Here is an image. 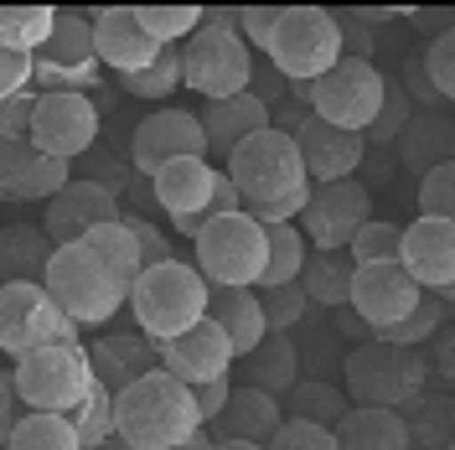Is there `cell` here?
Returning <instances> with one entry per match:
<instances>
[{
	"label": "cell",
	"mask_w": 455,
	"mask_h": 450,
	"mask_svg": "<svg viewBox=\"0 0 455 450\" xmlns=\"http://www.w3.org/2000/svg\"><path fill=\"white\" fill-rule=\"evenodd\" d=\"M223 176L233 181V192H238V207L259 228L295 223L306 213V202H311V181H306V166H300V150L280 130L249 135V141L228 156Z\"/></svg>",
	"instance_id": "obj_1"
},
{
	"label": "cell",
	"mask_w": 455,
	"mask_h": 450,
	"mask_svg": "<svg viewBox=\"0 0 455 450\" xmlns=\"http://www.w3.org/2000/svg\"><path fill=\"white\" fill-rule=\"evenodd\" d=\"M197 430L202 414L192 404V389L176 383L161 367H150L145 378L124 383L114 394V440H124L130 450H171L192 440Z\"/></svg>",
	"instance_id": "obj_2"
},
{
	"label": "cell",
	"mask_w": 455,
	"mask_h": 450,
	"mask_svg": "<svg viewBox=\"0 0 455 450\" xmlns=\"http://www.w3.org/2000/svg\"><path fill=\"white\" fill-rule=\"evenodd\" d=\"M135 310V326L145 342H171L181 332H192L202 316H207V280L187 259H166V264H150L140 269V280L130 285V301Z\"/></svg>",
	"instance_id": "obj_3"
},
{
	"label": "cell",
	"mask_w": 455,
	"mask_h": 450,
	"mask_svg": "<svg viewBox=\"0 0 455 450\" xmlns=\"http://www.w3.org/2000/svg\"><path fill=\"white\" fill-rule=\"evenodd\" d=\"M233 21H238V11H202V27L181 47V84L202 93L207 104L243 93L254 78V52L238 42Z\"/></svg>",
	"instance_id": "obj_4"
},
{
	"label": "cell",
	"mask_w": 455,
	"mask_h": 450,
	"mask_svg": "<svg viewBox=\"0 0 455 450\" xmlns=\"http://www.w3.org/2000/svg\"><path fill=\"white\" fill-rule=\"evenodd\" d=\"M93 389H99V378H93L84 342L36 347L27 358H16V373H11V394L21 398L31 414H73Z\"/></svg>",
	"instance_id": "obj_5"
},
{
	"label": "cell",
	"mask_w": 455,
	"mask_h": 450,
	"mask_svg": "<svg viewBox=\"0 0 455 450\" xmlns=\"http://www.w3.org/2000/svg\"><path fill=\"white\" fill-rule=\"evenodd\" d=\"M42 290L52 295V306L62 310L73 326H109L114 316L124 310V301H130V290L114 280L84 244L52 249L47 269H42Z\"/></svg>",
	"instance_id": "obj_6"
},
{
	"label": "cell",
	"mask_w": 455,
	"mask_h": 450,
	"mask_svg": "<svg viewBox=\"0 0 455 450\" xmlns=\"http://www.w3.org/2000/svg\"><path fill=\"white\" fill-rule=\"evenodd\" d=\"M425 352H403V347H388V342H357L347 352V367H341V389L352 404L363 409H409L414 398H425Z\"/></svg>",
	"instance_id": "obj_7"
},
{
	"label": "cell",
	"mask_w": 455,
	"mask_h": 450,
	"mask_svg": "<svg viewBox=\"0 0 455 450\" xmlns=\"http://www.w3.org/2000/svg\"><path fill=\"white\" fill-rule=\"evenodd\" d=\"M192 269L207 280V290H254L264 275V228L243 207L207 218L192 233Z\"/></svg>",
	"instance_id": "obj_8"
},
{
	"label": "cell",
	"mask_w": 455,
	"mask_h": 450,
	"mask_svg": "<svg viewBox=\"0 0 455 450\" xmlns=\"http://www.w3.org/2000/svg\"><path fill=\"white\" fill-rule=\"evenodd\" d=\"M341 62V36H337V11L321 5H284L280 27L269 36V68L284 84L306 88L321 73H331Z\"/></svg>",
	"instance_id": "obj_9"
},
{
	"label": "cell",
	"mask_w": 455,
	"mask_h": 450,
	"mask_svg": "<svg viewBox=\"0 0 455 450\" xmlns=\"http://www.w3.org/2000/svg\"><path fill=\"white\" fill-rule=\"evenodd\" d=\"M383 73L368 57H341L331 73H321L315 84H306V109L321 119V125H337V130H352L363 135L372 125V114L383 104Z\"/></svg>",
	"instance_id": "obj_10"
},
{
	"label": "cell",
	"mask_w": 455,
	"mask_h": 450,
	"mask_svg": "<svg viewBox=\"0 0 455 450\" xmlns=\"http://www.w3.org/2000/svg\"><path fill=\"white\" fill-rule=\"evenodd\" d=\"M99 141V104L88 93H68V88H42L31 93V125H27V145L36 156L68 161L88 156Z\"/></svg>",
	"instance_id": "obj_11"
},
{
	"label": "cell",
	"mask_w": 455,
	"mask_h": 450,
	"mask_svg": "<svg viewBox=\"0 0 455 450\" xmlns=\"http://www.w3.org/2000/svg\"><path fill=\"white\" fill-rule=\"evenodd\" d=\"M52 342H78V326L52 306L42 285H0V352L27 358Z\"/></svg>",
	"instance_id": "obj_12"
},
{
	"label": "cell",
	"mask_w": 455,
	"mask_h": 450,
	"mask_svg": "<svg viewBox=\"0 0 455 450\" xmlns=\"http://www.w3.org/2000/svg\"><path fill=\"white\" fill-rule=\"evenodd\" d=\"M31 84L68 88V93H93V84H99V57H93V27H88V16L57 11L47 47L31 57Z\"/></svg>",
	"instance_id": "obj_13"
},
{
	"label": "cell",
	"mask_w": 455,
	"mask_h": 450,
	"mask_svg": "<svg viewBox=\"0 0 455 450\" xmlns=\"http://www.w3.org/2000/svg\"><path fill=\"white\" fill-rule=\"evenodd\" d=\"M368 218H372V197L363 181H326V187H311V202H306L295 228L321 253H341Z\"/></svg>",
	"instance_id": "obj_14"
},
{
	"label": "cell",
	"mask_w": 455,
	"mask_h": 450,
	"mask_svg": "<svg viewBox=\"0 0 455 450\" xmlns=\"http://www.w3.org/2000/svg\"><path fill=\"white\" fill-rule=\"evenodd\" d=\"M425 301V290L409 280L398 264H363L352 269V290H347V310L368 326V337L394 332L409 310Z\"/></svg>",
	"instance_id": "obj_15"
},
{
	"label": "cell",
	"mask_w": 455,
	"mask_h": 450,
	"mask_svg": "<svg viewBox=\"0 0 455 450\" xmlns=\"http://www.w3.org/2000/svg\"><path fill=\"white\" fill-rule=\"evenodd\" d=\"M398 269L419 290L451 295L455 285V218H414L398 233Z\"/></svg>",
	"instance_id": "obj_16"
},
{
	"label": "cell",
	"mask_w": 455,
	"mask_h": 450,
	"mask_svg": "<svg viewBox=\"0 0 455 450\" xmlns=\"http://www.w3.org/2000/svg\"><path fill=\"white\" fill-rule=\"evenodd\" d=\"M218 176H223V171L212 166L207 156H202V161H171V166L150 171V192H156V202L171 213V228H176V233L192 238V233L212 218Z\"/></svg>",
	"instance_id": "obj_17"
},
{
	"label": "cell",
	"mask_w": 455,
	"mask_h": 450,
	"mask_svg": "<svg viewBox=\"0 0 455 450\" xmlns=\"http://www.w3.org/2000/svg\"><path fill=\"white\" fill-rule=\"evenodd\" d=\"M202 156H207V135L192 109H156L130 135V161L140 176L171 166V161H202Z\"/></svg>",
	"instance_id": "obj_18"
},
{
	"label": "cell",
	"mask_w": 455,
	"mask_h": 450,
	"mask_svg": "<svg viewBox=\"0 0 455 450\" xmlns=\"http://www.w3.org/2000/svg\"><path fill=\"white\" fill-rule=\"evenodd\" d=\"M124 213H119V197L104 192L99 181H88V176H73L52 202H47V218H42V233H47V244L52 249H68V244H78L84 233L104 223H119Z\"/></svg>",
	"instance_id": "obj_19"
},
{
	"label": "cell",
	"mask_w": 455,
	"mask_h": 450,
	"mask_svg": "<svg viewBox=\"0 0 455 450\" xmlns=\"http://www.w3.org/2000/svg\"><path fill=\"white\" fill-rule=\"evenodd\" d=\"M295 150H300V166H306V181L311 187H326V181H352L363 161H368V145L352 130H337V125H321L315 114H306V125L290 135Z\"/></svg>",
	"instance_id": "obj_20"
},
{
	"label": "cell",
	"mask_w": 455,
	"mask_h": 450,
	"mask_svg": "<svg viewBox=\"0 0 455 450\" xmlns=\"http://www.w3.org/2000/svg\"><path fill=\"white\" fill-rule=\"evenodd\" d=\"M156 363H161V373H171L176 383H207V378H228V367L238 363L233 358V347H228V337L202 316L192 332H181V337H171L156 347Z\"/></svg>",
	"instance_id": "obj_21"
},
{
	"label": "cell",
	"mask_w": 455,
	"mask_h": 450,
	"mask_svg": "<svg viewBox=\"0 0 455 450\" xmlns=\"http://www.w3.org/2000/svg\"><path fill=\"white\" fill-rule=\"evenodd\" d=\"M68 181V161L36 156L27 141H0V202H52Z\"/></svg>",
	"instance_id": "obj_22"
},
{
	"label": "cell",
	"mask_w": 455,
	"mask_h": 450,
	"mask_svg": "<svg viewBox=\"0 0 455 450\" xmlns=\"http://www.w3.org/2000/svg\"><path fill=\"white\" fill-rule=\"evenodd\" d=\"M88 27H93V57H99V68H114L119 78L150 68L156 52H161V47L140 31L135 11H124V5H109V11L88 16Z\"/></svg>",
	"instance_id": "obj_23"
},
{
	"label": "cell",
	"mask_w": 455,
	"mask_h": 450,
	"mask_svg": "<svg viewBox=\"0 0 455 450\" xmlns=\"http://www.w3.org/2000/svg\"><path fill=\"white\" fill-rule=\"evenodd\" d=\"M280 424H284L280 398H269V394H259V389H249V383H238V389L228 394V404L218 409V420L202 424V430H207V435H218V440H249V446H269Z\"/></svg>",
	"instance_id": "obj_24"
},
{
	"label": "cell",
	"mask_w": 455,
	"mask_h": 450,
	"mask_svg": "<svg viewBox=\"0 0 455 450\" xmlns=\"http://www.w3.org/2000/svg\"><path fill=\"white\" fill-rule=\"evenodd\" d=\"M197 125H202V135H207V150L228 161L249 135L269 130V109L243 88V93H233V99H223V104H207V109L197 114Z\"/></svg>",
	"instance_id": "obj_25"
},
{
	"label": "cell",
	"mask_w": 455,
	"mask_h": 450,
	"mask_svg": "<svg viewBox=\"0 0 455 450\" xmlns=\"http://www.w3.org/2000/svg\"><path fill=\"white\" fill-rule=\"evenodd\" d=\"M207 321L228 337L233 358H249L269 337L264 310H259V290H207Z\"/></svg>",
	"instance_id": "obj_26"
},
{
	"label": "cell",
	"mask_w": 455,
	"mask_h": 450,
	"mask_svg": "<svg viewBox=\"0 0 455 450\" xmlns=\"http://www.w3.org/2000/svg\"><path fill=\"white\" fill-rule=\"evenodd\" d=\"M331 435H337V450H414L409 424H403L398 409H363V404H352Z\"/></svg>",
	"instance_id": "obj_27"
},
{
	"label": "cell",
	"mask_w": 455,
	"mask_h": 450,
	"mask_svg": "<svg viewBox=\"0 0 455 450\" xmlns=\"http://www.w3.org/2000/svg\"><path fill=\"white\" fill-rule=\"evenodd\" d=\"M88 363H93V378L109 389V394H119L124 383H135V378H145L156 363V342H145L140 332L135 337H104L88 347Z\"/></svg>",
	"instance_id": "obj_28"
},
{
	"label": "cell",
	"mask_w": 455,
	"mask_h": 450,
	"mask_svg": "<svg viewBox=\"0 0 455 450\" xmlns=\"http://www.w3.org/2000/svg\"><path fill=\"white\" fill-rule=\"evenodd\" d=\"M52 259L47 233L31 223L0 228V285H42V269Z\"/></svg>",
	"instance_id": "obj_29"
},
{
	"label": "cell",
	"mask_w": 455,
	"mask_h": 450,
	"mask_svg": "<svg viewBox=\"0 0 455 450\" xmlns=\"http://www.w3.org/2000/svg\"><path fill=\"white\" fill-rule=\"evenodd\" d=\"M243 367H249V389L280 398L300 383V347L290 337H280V332H269V337L243 358Z\"/></svg>",
	"instance_id": "obj_30"
},
{
	"label": "cell",
	"mask_w": 455,
	"mask_h": 450,
	"mask_svg": "<svg viewBox=\"0 0 455 450\" xmlns=\"http://www.w3.org/2000/svg\"><path fill=\"white\" fill-rule=\"evenodd\" d=\"M394 145H398V161L425 176L429 166H445L455 156V125L445 114H419V119L403 125V135H398Z\"/></svg>",
	"instance_id": "obj_31"
},
{
	"label": "cell",
	"mask_w": 455,
	"mask_h": 450,
	"mask_svg": "<svg viewBox=\"0 0 455 450\" xmlns=\"http://www.w3.org/2000/svg\"><path fill=\"white\" fill-rule=\"evenodd\" d=\"M311 259V244L295 223H280V228H264V275H259L254 290H275V285H295L300 269Z\"/></svg>",
	"instance_id": "obj_32"
},
{
	"label": "cell",
	"mask_w": 455,
	"mask_h": 450,
	"mask_svg": "<svg viewBox=\"0 0 455 450\" xmlns=\"http://www.w3.org/2000/svg\"><path fill=\"white\" fill-rule=\"evenodd\" d=\"M78 244H84V249L93 253V259H99V264L109 269L114 280L124 285V290L140 280L145 264H140V249H135V238H130V228H124V223H104V228H93V233H84Z\"/></svg>",
	"instance_id": "obj_33"
},
{
	"label": "cell",
	"mask_w": 455,
	"mask_h": 450,
	"mask_svg": "<svg viewBox=\"0 0 455 450\" xmlns=\"http://www.w3.org/2000/svg\"><path fill=\"white\" fill-rule=\"evenodd\" d=\"M352 404H347V394H341L337 383H295L290 394H284L280 414L284 420H306V424H326V430H337L341 414H347Z\"/></svg>",
	"instance_id": "obj_34"
},
{
	"label": "cell",
	"mask_w": 455,
	"mask_h": 450,
	"mask_svg": "<svg viewBox=\"0 0 455 450\" xmlns=\"http://www.w3.org/2000/svg\"><path fill=\"white\" fill-rule=\"evenodd\" d=\"M52 21H57L52 5H11V11H0V47L36 57L52 36Z\"/></svg>",
	"instance_id": "obj_35"
},
{
	"label": "cell",
	"mask_w": 455,
	"mask_h": 450,
	"mask_svg": "<svg viewBox=\"0 0 455 450\" xmlns=\"http://www.w3.org/2000/svg\"><path fill=\"white\" fill-rule=\"evenodd\" d=\"M300 290H306V301H315V306L341 310V306H347V290H352V259H337V253H311V259H306V269H300Z\"/></svg>",
	"instance_id": "obj_36"
},
{
	"label": "cell",
	"mask_w": 455,
	"mask_h": 450,
	"mask_svg": "<svg viewBox=\"0 0 455 450\" xmlns=\"http://www.w3.org/2000/svg\"><path fill=\"white\" fill-rule=\"evenodd\" d=\"M5 450H84V446H78V435H73L68 414H31L27 409L21 420L11 424Z\"/></svg>",
	"instance_id": "obj_37"
},
{
	"label": "cell",
	"mask_w": 455,
	"mask_h": 450,
	"mask_svg": "<svg viewBox=\"0 0 455 450\" xmlns=\"http://www.w3.org/2000/svg\"><path fill=\"white\" fill-rule=\"evenodd\" d=\"M445 316H451V295H425L419 306L398 321L394 332H378L372 342H388V347H403V352H419L429 337H440Z\"/></svg>",
	"instance_id": "obj_38"
},
{
	"label": "cell",
	"mask_w": 455,
	"mask_h": 450,
	"mask_svg": "<svg viewBox=\"0 0 455 450\" xmlns=\"http://www.w3.org/2000/svg\"><path fill=\"white\" fill-rule=\"evenodd\" d=\"M135 21L156 47H181L202 27V5H135Z\"/></svg>",
	"instance_id": "obj_39"
},
{
	"label": "cell",
	"mask_w": 455,
	"mask_h": 450,
	"mask_svg": "<svg viewBox=\"0 0 455 450\" xmlns=\"http://www.w3.org/2000/svg\"><path fill=\"white\" fill-rule=\"evenodd\" d=\"M398 233L403 228L388 223V218H368V223L352 233V244H347L352 269H363V264H398Z\"/></svg>",
	"instance_id": "obj_40"
},
{
	"label": "cell",
	"mask_w": 455,
	"mask_h": 450,
	"mask_svg": "<svg viewBox=\"0 0 455 450\" xmlns=\"http://www.w3.org/2000/svg\"><path fill=\"white\" fill-rule=\"evenodd\" d=\"M119 84H124L130 99H166V93H176V88H181V47H161L150 68L119 78Z\"/></svg>",
	"instance_id": "obj_41"
},
{
	"label": "cell",
	"mask_w": 455,
	"mask_h": 450,
	"mask_svg": "<svg viewBox=\"0 0 455 450\" xmlns=\"http://www.w3.org/2000/svg\"><path fill=\"white\" fill-rule=\"evenodd\" d=\"M68 424H73V435H78V446H84V450L114 440V394L99 383V389H93V394L68 414Z\"/></svg>",
	"instance_id": "obj_42"
},
{
	"label": "cell",
	"mask_w": 455,
	"mask_h": 450,
	"mask_svg": "<svg viewBox=\"0 0 455 450\" xmlns=\"http://www.w3.org/2000/svg\"><path fill=\"white\" fill-rule=\"evenodd\" d=\"M409 119H414V104H409L403 88L388 78V84H383V104H378V114H372V125L363 130V145H394Z\"/></svg>",
	"instance_id": "obj_43"
},
{
	"label": "cell",
	"mask_w": 455,
	"mask_h": 450,
	"mask_svg": "<svg viewBox=\"0 0 455 450\" xmlns=\"http://www.w3.org/2000/svg\"><path fill=\"white\" fill-rule=\"evenodd\" d=\"M403 424H409V440H419V450L451 446V398H414Z\"/></svg>",
	"instance_id": "obj_44"
},
{
	"label": "cell",
	"mask_w": 455,
	"mask_h": 450,
	"mask_svg": "<svg viewBox=\"0 0 455 450\" xmlns=\"http://www.w3.org/2000/svg\"><path fill=\"white\" fill-rule=\"evenodd\" d=\"M259 310H264V326L269 332H280V337H290V326L311 310V301H306V290H300V280L295 285H275V290H259Z\"/></svg>",
	"instance_id": "obj_45"
},
{
	"label": "cell",
	"mask_w": 455,
	"mask_h": 450,
	"mask_svg": "<svg viewBox=\"0 0 455 450\" xmlns=\"http://www.w3.org/2000/svg\"><path fill=\"white\" fill-rule=\"evenodd\" d=\"M419 68H425L429 88L451 104V99H455V27L451 31H435V42L419 52Z\"/></svg>",
	"instance_id": "obj_46"
},
{
	"label": "cell",
	"mask_w": 455,
	"mask_h": 450,
	"mask_svg": "<svg viewBox=\"0 0 455 450\" xmlns=\"http://www.w3.org/2000/svg\"><path fill=\"white\" fill-rule=\"evenodd\" d=\"M419 218H455V161L419 176Z\"/></svg>",
	"instance_id": "obj_47"
},
{
	"label": "cell",
	"mask_w": 455,
	"mask_h": 450,
	"mask_svg": "<svg viewBox=\"0 0 455 450\" xmlns=\"http://www.w3.org/2000/svg\"><path fill=\"white\" fill-rule=\"evenodd\" d=\"M264 450H337V435L326 424H306V420H284L275 430V440Z\"/></svg>",
	"instance_id": "obj_48"
},
{
	"label": "cell",
	"mask_w": 455,
	"mask_h": 450,
	"mask_svg": "<svg viewBox=\"0 0 455 450\" xmlns=\"http://www.w3.org/2000/svg\"><path fill=\"white\" fill-rule=\"evenodd\" d=\"M280 11L284 5H249V11H238V21H233L238 42L254 47V52H269V36H275V27H280Z\"/></svg>",
	"instance_id": "obj_49"
},
{
	"label": "cell",
	"mask_w": 455,
	"mask_h": 450,
	"mask_svg": "<svg viewBox=\"0 0 455 450\" xmlns=\"http://www.w3.org/2000/svg\"><path fill=\"white\" fill-rule=\"evenodd\" d=\"M119 223L130 228V238H135V249H140V264L150 269V264H166L171 259V244H166V233L156 223H145V218H119Z\"/></svg>",
	"instance_id": "obj_50"
},
{
	"label": "cell",
	"mask_w": 455,
	"mask_h": 450,
	"mask_svg": "<svg viewBox=\"0 0 455 450\" xmlns=\"http://www.w3.org/2000/svg\"><path fill=\"white\" fill-rule=\"evenodd\" d=\"M27 88H31V52H5L0 47V104L21 99Z\"/></svg>",
	"instance_id": "obj_51"
},
{
	"label": "cell",
	"mask_w": 455,
	"mask_h": 450,
	"mask_svg": "<svg viewBox=\"0 0 455 450\" xmlns=\"http://www.w3.org/2000/svg\"><path fill=\"white\" fill-rule=\"evenodd\" d=\"M228 394H233V378H207V383H192V404H197L202 424L218 420V409L228 404Z\"/></svg>",
	"instance_id": "obj_52"
},
{
	"label": "cell",
	"mask_w": 455,
	"mask_h": 450,
	"mask_svg": "<svg viewBox=\"0 0 455 450\" xmlns=\"http://www.w3.org/2000/svg\"><path fill=\"white\" fill-rule=\"evenodd\" d=\"M27 125H31V93L0 104V141H27Z\"/></svg>",
	"instance_id": "obj_53"
},
{
	"label": "cell",
	"mask_w": 455,
	"mask_h": 450,
	"mask_svg": "<svg viewBox=\"0 0 455 450\" xmlns=\"http://www.w3.org/2000/svg\"><path fill=\"white\" fill-rule=\"evenodd\" d=\"M249 93H254L264 109H275V104H284V99H290V84H284L275 68H254V78H249Z\"/></svg>",
	"instance_id": "obj_54"
},
{
	"label": "cell",
	"mask_w": 455,
	"mask_h": 450,
	"mask_svg": "<svg viewBox=\"0 0 455 450\" xmlns=\"http://www.w3.org/2000/svg\"><path fill=\"white\" fill-rule=\"evenodd\" d=\"M16 424V394H11V378L0 373V450H5V435Z\"/></svg>",
	"instance_id": "obj_55"
},
{
	"label": "cell",
	"mask_w": 455,
	"mask_h": 450,
	"mask_svg": "<svg viewBox=\"0 0 455 450\" xmlns=\"http://www.w3.org/2000/svg\"><path fill=\"white\" fill-rule=\"evenodd\" d=\"M171 450H212V435H207V430H197L192 440H181V446H171Z\"/></svg>",
	"instance_id": "obj_56"
},
{
	"label": "cell",
	"mask_w": 455,
	"mask_h": 450,
	"mask_svg": "<svg viewBox=\"0 0 455 450\" xmlns=\"http://www.w3.org/2000/svg\"><path fill=\"white\" fill-rule=\"evenodd\" d=\"M212 450H264V446H249V440H212Z\"/></svg>",
	"instance_id": "obj_57"
},
{
	"label": "cell",
	"mask_w": 455,
	"mask_h": 450,
	"mask_svg": "<svg viewBox=\"0 0 455 450\" xmlns=\"http://www.w3.org/2000/svg\"><path fill=\"white\" fill-rule=\"evenodd\" d=\"M93 450H130L124 440H104V446H93Z\"/></svg>",
	"instance_id": "obj_58"
}]
</instances>
